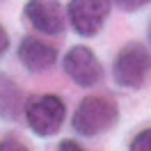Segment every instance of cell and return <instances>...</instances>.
<instances>
[{"mask_svg": "<svg viewBox=\"0 0 151 151\" xmlns=\"http://www.w3.org/2000/svg\"><path fill=\"white\" fill-rule=\"evenodd\" d=\"M5 149H28V147H25V144H23V142L19 140V137H14V135H5V137H2V140H0V151H5Z\"/></svg>", "mask_w": 151, "mask_h": 151, "instance_id": "30bf717a", "label": "cell"}, {"mask_svg": "<svg viewBox=\"0 0 151 151\" xmlns=\"http://www.w3.org/2000/svg\"><path fill=\"white\" fill-rule=\"evenodd\" d=\"M114 2L126 12H135V9H142L144 5H149L151 0H114Z\"/></svg>", "mask_w": 151, "mask_h": 151, "instance_id": "8fae6325", "label": "cell"}, {"mask_svg": "<svg viewBox=\"0 0 151 151\" xmlns=\"http://www.w3.org/2000/svg\"><path fill=\"white\" fill-rule=\"evenodd\" d=\"M25 19L30 25L44 35H62L66 28L64 12L60 0H28L25 2Z\"/></svg>", "mask_w": 151, "mask_h": 151, "instance_id": "8992f818", "label": "cell"}, {"mask_svg": "<svg viewBox=\"0 0 151 151\" xmlns=\"http://www.w3.org/2000/svg\"><path fill=\"white\" fill-rule=\"evenodd\" d=\"M60 149H83L80 144H76L73 140H64L62 144H60Z\"/></svg>", "mask_w": 151, "mask_h": 151, "instance_id": "4fadbf2b", "label": "cell"}, {"mask_svg": "<svg viewBox=\"0 0 151 151\" xmlns=\"http://www.w3.org/2000/svg\"><path fill=\"white\" fill-rule=\"evenodd\" d=\"M147 35H149V44H151V21H149V28H147Z\"/></svg>", "mask_w": 151, "mask_h": 151, "instance_id": "5bb4252c", "label": "cell"}, {"mask_svg": "<svg viewBox=\"0 0 151 151\" xmlns=\"http://www.w3.org/2000/svg\"><path fill=\"white\" fill-rule=\"evenodd\" d=\"M19 60L28 71H46L55 64L57 50L39 37H23L19 44Z\"/></svg>", "mask_w": 151, "mask_h": 151, "instance_id": "52a82bcc", "label": "cell"}, {"mask_svg": "<svg viewBox=\"0 0 151 151\" xmlns=\"http://www.w3.org/2000/svg\"><path fill=\"white\" fill-rule=\"evenodd\" d=\"M151 76V53L140 41H131L117 53L112 62V78L124 89H140Z\"/></svg>", "mask_w": 151, "mask_h": 151, "instance_id": "6da1fadb", "label": "cell"}, {"mask_svg": "<svg viewBox=\"0 0 151 151\" xmlns=\"http://www.w3.org/2000/svg\"><path fill=\"white\" fill-rule=\"evenodd\" d=\"M119 119V108L112 99L108 96H87L80 101L78 110L73 114V131L85 135V137H94L101 133L110 131Z\"/></svg>", "mask_w": 151, "mask_h": 151, "instance_id": "7a4b0ae2", "label": "cell"}, {"mask_svg": "<svg viewBox=\"0 0 151 151\" xmlns=\"http://www.w3.org/2000/svg\"><path fill=\"white\" fill-rule=\"evenodd\" d=\"M21 112V92L16 83L7 78V76H0V114L7 117V119H16Z\"/></svg>", "mask_w": 151, "mask_h": 151, "instance_id": "ba28073f", "label": "cell"}, {"mask_svg": "<svg viewBox=\"0 0 151 151\" xmlns=\"http://www.w3.org/2000/svg\"><path fill=\"white\" fill-rule=\"evenodd\" d=\"M66 76L80 87H94L103 78V66L87 46H73L64 55Z\"/></svg>", "mask_w": 151, "mask_h": 151, "instance_id": "5b68a950", "label": "cell"}, {"mask_svg": "<svg viewBox=\"0 0 151 151\" xmlns=\"http://www.w3.org/2000/svg\"><path fill=\"white\" fill-rule=\"evenodd\" d=\"M66 14L80 37H94L108 21L110 0H71Z\"/></svg>", "mask_w": 151, "mask_h": 151, "instance_id": "277c9868", "label": "cell"}, {"mask_svg": "<svg viewBox=\"0 0 151 151\" xmlns=\"http://www.w3.org/2000/svg\"><path fill=\"white\" fill-rule=\"evenodd\" d=\"M128 147H131L133 151H151V128L137 133Z\"/></svg>", "mask_w": 151, "mask_h": 151, "instance_id": "9c48e42d", "label": "cell"}, {"mask_svg": "<svg viewBox=\"0 0 151 151\" xmlns=\"http://www.w3.org/2000/svg\"><path fill=\"white\" fill-rule=\"evenodd\" d=\"M7 48H9V35H7V30L0 25V57L7 53Z\"/></svg>", "mask_w": 151, "mask_h": 151, "instance_id": "7c38bea8", "label": "cell"}, {"mask_svg": "<svg viewBox=\"0 0 151 151\" xmlns=\"http://www.w3.org/2000/svg\"><path fill=\"white\" fill-rule=\"evenodd\" d=\"M66 117V105L64 101L55 94H39V96H30L28 103H25V119L28 126L32 131L48 137V135H55Z\"/></svg>", "mask_w": 151, "mask_h": 151, "instance_id": "3957f363", "label": "cell"}]
</instances>
